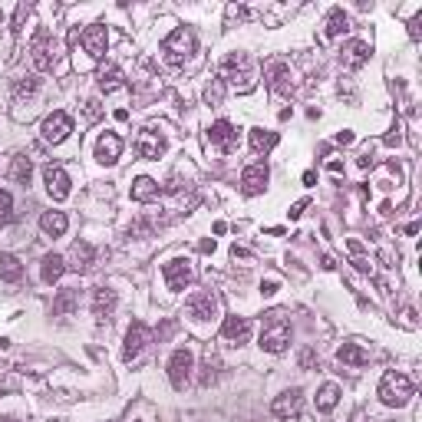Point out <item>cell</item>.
<instances>
[{
  "label": "cell",
  "instance_id": "1",
  "mask_svg": "<svg viewBox=\"0 0 422 422\" xmlns=\"http://www.w3.org/2000/svg\"><path fill=\"white\" fill-rule=\"evenodd\" d=\"M221 83H231L235 89H241V93H248V89H254V63H251L248 53H228L221 60V76H218Z\"/></svg>",
  "mask_w": 422,
  "mask_h": 422
},
{
  "label": "cell",
  "instance_id": "2",
  "mask_svg": "<svg viewBox=\"0 0 422 422\" xmlns=\"http://www.w3.org/2000/svg\"><path fill=\"white\" fill-rule=\"evenodd\" d=\"M287 343H290V323H287V313L284 311L264 313L261 350H267V353H284Z\"/></svg>",
  "mask_w": 422,
  "mask_h": 422
},
{
  "label": "cell",
  "instance_id": "3",
  "mask_svg": "<svg viewBox=\"0 0 422 422\" xmlns=\"http://www.w3.org/2000/svg\"><path fill=\"white\" fill-rule=\"evenodd\" d=\"M162 53H165L169 66H185V60H192V53H195V33L188 26H175L172 33L162 40Z\"/></svg>",
  "mask_w": 422,
  "mask_h": 422
},
{
  "label": "cell",
  "instance_id": "4",
  "mask_svg": "<svg viewBox=\"0 0 422 422\" xmlns=\"http://www.w3.org/2000/svg\"><path fill=\"white\" fill-rule=\"evenodd\" d=\"M380 399H383V406H406L412 399V380L406 376V373H396L389 370L380 380Z\"/></svg>",
  "mask_w": 422,
  "mask_h": 422
},
{
  "label": "cell",
  "instance_id": "5",
  "mask_svg": "<svg viewBox=\"0 0 422 422\" xmlns=\"http://www.w3.org/2000/svg\"><path fill=\"white\" fill-rule=\"evenodd\" d=\"M30 56H33V66H37L40 73H50L53 66H56V43H53L47 26H40L37 33H33V40H30Z\"/></svg>",
  "mask_w": 422,
  "mask_h": 422
},
{
  "label": "cell",
  "instance_id": "6",
  "mask_svg": "<svg viewBox=\"0 0 422 422\" xmlns=\"http://www.w3.org/2000/svg\"><path fill=\"white\" fill-rule=\"evenodd\" d=\"M162 277H165V287L178 294V290H185L192 281H195V267L188 258H172V261L162 264Z\"/></svg>",
  "mask_w": 422,
  "mask_h": 422
},
{
  "label": "cell",
  "instance_id": "7",
  "mask_svg": "<svg viewBox=\"0 0 422 422\" xmlns=\"http://www.w3.org/2000/svg\"><path fill=\"white\" fill-rule=\"evenodd\" d=\"M192 370H195V357L188 347H178L169 360V380H172L175 389H185L188 380H192Z\"/></svg>",
  "mask_w": 422,
  "mask_h": 422
},
{
  "label": "cell",
  "instance_id": "8",
  "mask_svg": "<svg viewBox=\"0 0 422 422\" xmlns=\"http://www.w3.org/2000/svg\"><path fill=\"white\" fill-rule=\"evenodd\" d=\"M185 311H188V317H192L195 323H208V320L218 317V297H214L211 290H198V294H192V297H188Z\"/></svg>",
  "mask_w": 422,
  "mask_h": 422
},
{
  "label": "cell",
  "instance_id": "9",
  "mask_svg": "<svg viewBox=\"0 0 422 422\" xmlns=\"http://www.w3.org/2000/svg\"><path fill=\"white\" fill-rule=\"evenodd\" d=\"M40 132H43V142H50V146H60V142H66V136L73 132V119L66 116V112H50L47 119H43V125H40Z\"/></svg>",
  "mask_w": 422,
  "mask_h": 422
},
{
  "label": "cell",
  "instance_id": "10",
  "mask_svg": "<svg viewBox=\"0 0 422 422\" xmlns=\"http://www.w3.org/2000/svg\"><path fill=\"white\" fill-rule=\"evenodd\" d=\"M264 79L267 86L277 93V96H290L294 93V76H290V66L284 60H271L264 66Z\"/></svg>",
  "mask_w": 422,
  "mask_h": 422
},
{
  "label": "cell",
  "instance_id": "11",
  "mask_svg": "<svg viewBox=\"0 0 422 422\" xmlns=\"http://www.w3.org/2000/svg\"><path fill=\"white\" fill-rule=\"evenodd\" d=\"M146 343H149V327L142 320H132L129 323V330H125V347H123V360L132 363L146 350Z\"/></svg>",
  "mask_w": 422,
  "mask_h": 422
},
{
  "label": "cell",
  "instance_id": "12",
  "mask_svg": "<svg viewBox=\"0 0 422 422\" xmlns=\"http://www.w3.org/2000/svg\"><path fill=\"white\" fill-rule=\"evenodd\" d=\"M208 146H214L218 152H235L237 149V129L228 119H218L211 123L208 129Z\"/></svg>",
  "mask_w": 422,
  "mask_h": 422
},
{
  "label": "cell",
  "instance_id": "13",
  "mask_svg": "<svg viewBox=\"0 0 422 422\" xmlns=\"http://www.w3.org/2000/svg\"><path fill=\"white\" fill-rule=\"evenodd\" d=\"M267 178H271L267 165H264V162H254V165H248V169L241 172V192H244L248 198H254V195H261L264 188H267Z\"/></svg>",
  "mask_w": 422,
  "mask_h": 422
},
{
  "label": "cell",
  "instance_id": "14",
  "mask_svg": "<svg viewBox=\"0 0 422 422\" xmlns=\"http://www.w3.org/2000/svg\"><path fill=\"white\" fill-rule=\"evenodd\" d=\"M66 261V267L76 274H86L93 264H96V248L89 244V241H73V248H70V254L63 258Z\"/></svg>",
  "mask_w": 422,
  "mask_h": 422
},
{
  "label": "cell",
  "instance_id": "15",
  "mask_svg": "<svg viewBox=\"0 0 422 422\" xmlns=\"http://www.w3.org/2000/svg\"><path fill=\"white\" fill-rule=\"evenodd\" d=\"M43 182H47V192H50L53 201H63L70 198V175H66V169L63 165H47L43 169Z\"/></svg>",
  "mask_w": 422,
  "mask_h": 422
},
{
  "label": "cell",
  "instance_id": "16",
  "mask_svg": "<svg viewBox=\"0 0 422 422\" xmlns=\"http://www.w3.org/2000/svg\"><path fill=\"white\" fill-rule=\"evenodd\" d=\"M300 409H304V393L300 389H287L271 403V412L277 419H297Z\"/></svg>",
  "mask_w": 422,
  "mask_h": 422
},
{
  "label": "cell",
  "instance_id": "17",
  "mask_svg": "<svg viewBox=\"0 0 422 422\" xmlns=\"http://www.w3.org/2000/svg\"><path fill=\"white\" fill-rule=\"evenodd\" d=\"M83 47H86V53L93 60H102V56H106V47H109V30L102 24L86 26V30H83Z\"/></svg>",
  "mask_w": 422,
  "mask_h": 422
},
{
  "label": "cell",
  "instance_id": "18",
  "mask_svg": "<svg viewBox=\"0 0 422 422\" xmlns=\"http://www.w3.org/2000/svg\"><path fill=\"white\" fill-rule=\"evenodd\" d=\"M123 155V139L116 136V132H102L100 142H96V162L102 165H116Z\"/></svg>",
  "mask_w": 422,
  "mask_h": 422
},
{
  "label": "cell",
  "instance_id": "19",
  "mask_svg": "<svg viewBox=\"0 0 422 422\" xmlns=\"http://www.w3.org/2000/svg\"><path fill=\"white\" fill-rule=\"evenodd\" d=\"M136 152L142 159H162V152H165V139L155 132V129H142L139 132V142H136Z\"/></svg>",
  "mask_w": 422,
  "mask_h": 422
},
{
  "label": "cell",
  "instance_id": "20",
  "mask_svg": "<svg viewBox=\"0 0 422 422\" xmlns=\"http://www.w3.org/2000/svg\"><path fill=\"white\" fill-rule=\"evenodd\" d=\"M116 311V290L112 287H96L93 290V317L100 323H106Z\"/></svg>",
  "mask_w": 422,
  "mask_h": 422
},
{
  "label": "cell",
  "instance_id": "21",
  "mask_svg": "<svg viewBox=\"0 0 422 422\" xmlns=\"http://www.w3.org/2000/svg\"><path fill=\"white\" fill-rule=\"evenodd\" d=\"M343 63H347L350 70H360V66H366V63H370V43H366V40H350L347 47H343Z\"/></svg>",
  "mask_w": 422,
  "mask_h": 422
},
{
  "label": "cell",
  "instance_id": "22",
  "mask_svg": "<svg viewBox=\"0 0 422 422\" xmlns=\"http://www.w3.org/2000/svg\"><path fill=\"white\" fill-rule=\"evenodd\" d=\"M221 334H224V340H231V343H248L251 320L248 317H228V320L221 323Z\"/></svg>",
  "mask_w": 422,
  "mask_h": 422
},
{
  "label": "cell",
  "instance_id": "23",
  "mask_svg": "<svg viewBox=\"0 0 422 422\" xmlns=\"http://www.w3.org/2000/svg\"><path fill=\"white\" fill-rule=\"evenodd\" d=\"M162 195V188H159V182L155 178H136L132 182V201H139V205H149V201H155Z\"/></svg>",
  "mask_w": 422,
  "mask_h": 422
},
{
  "label": "cell",
  "instance_id": "24",
  "mask_svg": "<svg viewBox=\"0 0 422 422\" xmlns=\"http://www.w3.org/2000/svg\"><path fill=\"white\" fill-rule=\"evenodd\" d=\"M40 228H43V235L60 237V235H66V228H70V218H66L63 211H43V214H40Z\"/></svg>",
  "mask_w": 422,
  "mask_h": 422
},
{
  "label": "cell",
  "instance_id": "25",
  "mask_svg": "<svg viewBox=\"0 0 422 422\" xmlns=\"http://www.w3.org/2000/svg\"><path fill=\"white\" fill-rule=\"evenodd\" d=\"M7 175H10V182H17V185L26 188V185H30V178H33V162L26 159V155H13Z\"/></svg>",
  "mask_w": 422,
  "mask_h": 422
},
{
  "label": "cell",
  "instance_id": "26",
  "mask_svg": "<svg viewBox=\"0 0 422 422\" xmlns=\"http://www.w3.org/2000/svg\"><path fill=\"white\" fill-rule=\"evenodd\" d=\"M79 307V290L76 287H63L56 300H53V317H66V313H73Z\"/></svg>",
  "mask_w": 422,
  "mask_h": 422
},
{
  "label": "cell",
  "instance_id": "27",
  "mask_svg": "<svg viewBox=\"0 0 422 422\" xmlns=\"http://www.w3.org/2000/svg\"><path fill=\"white\" fill-rule=\"evenodd\" d=\"M336 360L347 363V366H366V363H370V353H366L360 343H343V347L336 350Z\"/></svg>",
  "mask_w": 422,
  "mask_h": 422
},
{
  "label": "cell",
  "instance_id": "28",
  "mask_svg": "<svg viewBox=\"0 0 422 422\" xmlns=\"http://www.w3.org/2000/svg\"><path fill=\"white\" fill-rule=\"evenodd\" d=\"M123 86H125L123 70H119L116 63L102 66V70H100V89H102V93H116V89H123Z\"/></svg>",
  "mask_w": 422,
  "mask_h": 422
},
{
  "label": "cell",
  "instance_id": "29",
  "mask_svg": "<svg viewBox=\"0 0 422 422\" xmlns=\"http://www.w3.org/2000/svg\"><path fill=\"white\" fill-rule=\"evenodd\" d=\"M0 281H7V284L24 281V264H20V258H13V254H0Z\"/></svg>",
  "mask_w": 422,
  "mask_h": 422
},
{
  "label": "cell",
  "instance_id": "30",
  "mask_svg": "<svg viewBox=\"0 0 422 422\" xmlns=\"http://www.w3.org/2000/svg\"><path fill=\"white\" fill-rule=\"evenodd\" d=\"M63 271H66V261H63L60 254H47V258H43L40 274H43V281H47V284H56V281L63 277Z\"/></svg>",
  "mask_w": 422,
  "mask_h": 422
},
{
  "label": "cell",
  "instance_id": "31",
  "mask_svg": "<svg viewBox=\"0 0 422 422\" xmlns=\"http://www.w3.org/2000/svg\"><path fill=\"white\" fill-rule=\"evenodd\" d=\"M347 30H350V17L340 10V7H334V10L327 13V30H323V33L334 40V37H340V33H347Z\"/></svg>",
  "mask_w": 422,
  "mask_h": 422
},
{
  "label": "cell",
  "instance_id": "32",
  "mask_svg": "<svg viewBox=\"0 0 422 422\" xmlns=\"http://www.w3.org/2000/svg\"><path fill=\"white\" fill-rule=\"evenodd\" d=\"M340 403V386L336 383H323L317 393V412H330Z\"/></svg>",
  "mask_w": 422,
  "mask_h": 422
},
{
  "label": "cell",
  "instance_id": "33",
  "mask_svg": "<svg viewBox=\"0 0 422 422\" xmlns=\"http://www.w3.org/2000/svg\"><path fill=\"white\" fill-rule=\"evenodd\" d=\"M277 142H281L277 132H267V129H251V149H254V152H271Z\"/></svg>",
  "mask_w": 422,
  "mask_h": 422
},
{
  "label": "cell",
  "instance_id": "34",
  "mask_svg": "<svg viewBox=\"0 0 422 422\" xmlns=\"http://www.w3.org/2000/svg\"><path fill=\"white\" fill-rule=\"evenodd\" d=\"M347 248H350V254H353V264H357V271L373 274V264H370V258L363 254V244L357 241V237H350V241H347Z\"/></svg>",
  "mask_w": 422,
  "mask_h": 422
},
{
  "label": "cell",
  "instance_id": "35",
  "mask_svg": "<svg viewBox=\"0 0 422 422\" xmlns=\"http://www.w3.org/2000/svg\"><path fill=\"white\" fill-rule=\"evenodd\" d=\"M37 89H40V79H37V76H24V79H17V86H13V96L24 102V100H30Z\"/></svg>",
  "mask_w": 422,
  "mask_h": 422
},
{
  "label": "cell",
  "instance_id": "36",
  "mask_svg": "<svg viewBox=\"0 0 422 422\" xmlns=\"http://www.w3.org/2000/svg\"><path fill=\"white\" fill-rule=\"evenodd\" d=\"M221 100H224V83L221 79H211L208 86H205V102L208 106H221Z\"/></svg>",
  "mask_w": 422,
  "mask_h": 422
},
{
  "label": "cell",
  "instance_id": "37",
  "mask_svg": "<svg viewBox=\"0 0 422 422\" xmlns=\"http://www.w3.org/2000/svg\"><path fill=\"white\" fill-rule=\"evenodd\" d=\"M10 221H13V198H10V192L0 188V228Z\"/></svg>",
  "mask_w": 422,
  "mask_h": 422
},
{
  "label": "cell",
  "instance_id": "38",
  "mask_svg": "<svg viewBox=\"0 0 422 422\" xmlns=\"http://www.w3.org/2000/svg\"><path fill=\"white\" fill-rule=\"evenodd\" d=\"M214 366H218V360H205V373H201V386H211L214 383V376H218V373H214Z\"/></svg>",
  "mask_w": 422,
  "mask_h": 422
},
{
  "label": "cell",
  "instance_id": "39",
  "mask_svg": "<svg viewBox=\"0 0 422 422\" xmlns=\"http://www.w3.org/2000/svg\"><path fill=\"white\" fill-rule=\"evenodd\" d=\"M26 13H30V7H26V3H20V7H17V13H13V24H10L13 33H20V30H24V17H26Z\"/></svg>",
  "mask_w": 422,
  "mask_h": 422
},
{
  "label": "cell",
  "instance_id": "40",
  "mask_svg": "<svg viewBox=\"0 0 422 422\" xmlns=\"http://www.w3.org/2000/svg\"><path fill=\"white\" fill-rule=\"evenodd\" d=\"M317 353H313V350H304V353H300V366H304V370H313V366H317Z\"/></svg>",
  "mask_w": 422,
  "mask_h": 422
},
{
  "label": "cell",
  "instance_id": "41",
  "mask_svg": "<svg viewBox=\"0 0 422 422\" xmlns=\"http://www.w3.org/2000/svg\"><path fill=\"white\" fill-rule=\"evenodd\" d=\"M100 116H102V106H100L96 100H89V102H86V119H89V123H96Z\"/></svg>",
  "mask_w": 422,
  "mask_h": 422
},
{
  "label": "cell",
  "instance_id": "42",
  "mask_svg": "<svg viewBox=\"0 0 422 422\" xmlns=\"http://www.w3.org/2000/svg\"><path fill=\"white\" fill-rule=\"evenodd\" d=\"M277 290H281V284H277V281H264V284H261V294H264V297H274Z\"/></svg>",
  "mask_w": 422,
  "mask_h": 422
},
{
  "label": "cell",
  "instance_id": "43",
  "mask_svg": "<svg viewBox=\"0 0 422 422\" xmlns=\"http://www.w3.org/2000/svg\"><path fill=\"white\" fill-rule=\"evenodd\" d=\"M304 211H307V198H304V201H297V205H294V208L287 211V214H290V221H297V218H300V214H304Z\"/></svg>",
  "mask_w": 422,
  "mask_h": 422
},
{
  "label": "cell",
  "instance_id": "44",
  "mask_svg": "<svg viewBox=\"0 0 422 422\" xmlns=\"http://www.w3.org/2000/svg\"><path fill=\"white\" fill-rule=\"evenodd\" d=\"M419 26H422V13L416 17V20H412V24H409V37H412V40H419V37H422V30H419Z\"/></svg>",
  "mask_w": 422,
  "mask_h": 422
},
{
  "label": "cell",
  "instance_id": "45",
  "mask_svg": "<svg viewBox=\"0 0 422 422\" xmlns=\"http://www.w3.org/2000/svg\"><path fill=\"white\" fill-rule=\"evenodd\" d=\"M336 142H340V146H353V132H350V129L336 132Z\"/></svg>",
  "mask_w": 422,
  "mask_h": 422
},
{
  "label": "cell",
  "instance_id": "46",
  "mask_svg": "<svg viewBox=\"0 0 422 422\" xmlns=\"http://www.w3.org/2000/svg\"><path fill=\"white\" fill-rule=\"evenodd\" d=\"M320 267H323V271H334V267H336V261H334V258H330V254H323V258H320Z\"/></svg>",
  "mask_w": 422,
  "mask_h": 422
},
{
  "label": "cell",
  "instance_id": "47",
  "mask_svg": "<svg viewBox=\"0 0 422 422\" xmlns=\"http://www.w3.org/2000/svg\"><path fill=\"white\" fill-rule=\"evenodd\" d=\"M198 248H201V254H211V251H214V237H205Z\"/></svg>",
  "mask_w": 422,
  "mask_h": 422
},
{
  "label": "cell",
  "instance_id": "48",
  "mask_svg": "<svg viewBox=\"0 0 422 422\" xmlns=\"http://www.w3.org/2000/svg\"><path fill=\"white\" fill-rule=\"evenodd\" d=\"M327 169H330V172H334V175H340V172H343V162H327Z\"/></svg>",
  "mask_w": 422,
  "mask_h": 422
},
{
  "label": "cell",
  "instance_id": "49",
  "mask_svg": "<svg viewBox=\"0 0 422 422\" xmlns=\"http://www.w3.org/2000/svg\"><path fill=\"white\" fill-rule=\"evenodd\" d=\"M357 165H360V169H373V159H370V155H360V159H357Z\"/></svg>",
  "mask_w": 422,
  "mask_h": 422
},
{
  "label": "cell",
  "instance_id": "50",
  "mask_svg": "<svg viewBox=\"0 0 422 422\" xmlns=\"http://www.w3.org/2000/svg\"><path fill=\"white\" fill-rule=\"evenodd\" d=\"M386 146H399V132H396V129H393V132L386 136Z\"/></svg>",
  "mask_w": 422,
  "mask_h": 422
},
{
  "label": "cell",
  "instance_id": "51",
  "mask_svg": "<svg viewBox=\"0 0 422 422\" xmlns=\"http://www.w3.org/2000/svg\"><path fill=\"white\" fill-rule=\"evenodd\" d=\"M211 231H214V235H224V231H228V224H224V221H214V228H211Z\"/></svg>",
  "mask_w": 422,
  "mask_h": 422
},
{
  "label": "cell",
  "instance_id": "52",
  "mask_svg": "<svg viewBox=\"0 0 422 422\" xmlns=\"http://www.w3.org/2000/svg\"><path fill=\"white\" fill-rule=\"evenodd\" d=\"M0 422H13V419H0Z\"/></svg>",
  "mask_w": 422,
  "mask_h": 422
}]
</instances>
